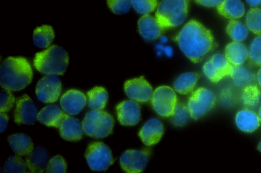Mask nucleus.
<instances>
[{"instance_id": "obj_37", "label": "nucleus", "mask_w": 261, "mask_h": 173, "mask_svg": "<svg viewBox=\"0 0 261 173\" xmlns=\"http://www.w3.org/2000/svg\"><path fill=\"white\" fill-rule=\"evenodd\" d=\"M107 4L114 14L122 15L126 13L130 9L132 0H107Z\"/></svg>"}, {"instance_id": "obj_17", "label": "nucleus", "mask_w": 261, "mask_h": 173, "mask_svg": "<svg viewBox=\"0 0 261 173\" xmlns=\"http://www.w3.org/2000/svg\"><path fill=\"white\" fill-rule=\"evenodd\" d=\"M164 133L163 124L158 119L148 120L141 129L139 135L143 142L147 146L158 143Z\"/></svg>"}, {"instance_id": "obj_6", "label": "nucleus", "mask_w": 261, "mask_h": 173, "mask_svg": "<svg viewBox=\"0 0 261 173\" xmlns=\"http://www.w3.org/2000/svg\"><path fill=\"white\" fill-rule=\"evenodd\" d=\"M85 156L90 168L95 171L106 170L114 162L110 149L102 142L90 144Z\"/></svg>"}, {"instance_id": "obj_11", "label": "nucleus", "mask_w": 261, "mask_h": 173, "mask_svg": "<svg viewBox=\"0 0 261 173\" xmlns=\"http://www.w3.org/2000/svg\"><path fill=\"white\" fill-rule=\"evenodd\" d=\"M149 155L148 150H127L120 158L121 167L126 172H142L148 163Z\"/></svg>"}, {"instance_id": "obj_19", "label": "nucleus", "mask_w": 261, "mask_h": 173, "mask_svg": "<svg viewBox=\"0 0 261 173\" xmlns=\"http://www.w3.org/2000/svg\"><path fill=\"white\" fill-rule=\"evenodd\" d=\"M29 170L32 172H43L45 171L48 163L47 151L41 146H36L25 158Z\"/></svg>"}, {"instance_id": "obj_16", "label": "nucleus", "mask_w": 261, "mask_h": 173, "mask_svg": "<svg viewBox=\"0 0 261 173\" xmlns=\"http://www.w3.org/2000/svg\"><path fill=\"white\" fill-rule=\"evenodd\" d=\"M138 31L146 40L153 41L160 37L164 29L160 24L155 17L144 15L138 22Z\"/></svg>"}, {"instance_id": "obj_39", "label": "nucleus", "mask_w": 261, "mask_h": 173, "mask_svg": "<svg viewBox=\"0 0 261 173\" xmlns=\"http://www.w3.org/2000/svg\"><path fill=\"white\" fill-rule=\"evenodd\" d=\"M223 0H195L199 4L207 7H214L218 6Z\"/></svg>"}, {"instance_id": "obj_29", "label": "nucleus", "mask_w": 261, "mask_h": 173, "mask_svg": "<svg viewBox=\"0 0 261 173\" xmlns=\"http://www.w3.org/2000/svg\"><path fill=\"white\" fill-rule=\"evenodd\" d=\"M226 31L228 36L236 42H241L245 40L249 33L246 25L236 19H231L229 21Z\"/></svg>"}, {"instance_id": "obj_41", "label": "nucleus", "mask_w": 261, "mask_h": 173, "mask_svg": "<svg viewBox=\"0 0 261 173\" xmlns=\"http://www.w3.org/2000/svg\"><path fill=\"white\" fill-rule=\"evenodd\" d=\"M229 90H223L221 93V99L224 104L229 105L233 101V96Z\"/></svg>"}, {"instance_id": "obj_8", "label": "nucleus", "mask_w": 261, "mask_h": 173, "mask_svg": "<svg viewBox=\"0 0 261 173\" xmlns=\"http://www.w3.org/2000/svg\"><path fill=\"white\" fill-rule=\"evenodd\" d=\"M151 99L154 110L160 116L169 117L173 115L177 105V96L172 88L160 86L153 92Z\"/></svg>"}, {"instance_id": "obj_42", "label": "nucleus", "mask_w": 261, "mask_h": 173, "mask_svg": "<svg viewBox=\"0 0 261 173\" xmlns=\"http://www.w3.org/2000/svg\"><path fill=\"white\" fill-rule=\"evenodd\" d=\"M157 48L159 50L163 51L168 57H170L172 55L173 51L172 48L170 46H163L161 45H158Z\"/></svg>"}, {"instance_id": "obj_40", "label": "nucleus", "mask_w": 261, "mask_h": 173, "mask_svg": "<svg viewBox=\"0 0 261 173\" xmlns=\"http://www.w3.org/2000/svg\"><path fill=\"white\" fill-rule=\"evenodd\" d=\"M8 116L5 112H1L0 113V133L4 132L8 125Z\"/></svg>"}, {"instance_id": "obj_33", "label": "nucleus", "mask_w": 261, "mask_h": 173, "mask_svg": "<svg viewBox=\"0 0 261 173\" xmlns=\"http://www.w3.org/2000/svg\"><path fill=\"white\" fill-rule=\"evenodd\" d=\"M248 58L252 64L261 67V35L251 42L248 50Z\"/></svg>"}, {"instance_id": "obj_31", "label": "nucleus", "mask_w": 261, "mask_h": 173, "mask_svg": "<svg viewBox=\"0 0 261 173\" xmlns=\"http://www.w3.org/2000/svg\"><path fill=\"white\" fill-rule=\"evenodd\" d=\"M245 22L248 30L255 34L261 35V9L252 8L247 12Z\"/></svg>"}, {"instance_id": "obj_35", "label": "nucleus", "mask_w": 261, "mask_h": 173, "mask_svg": "<svg viewBox=\"0 0 261 173\" xmlns=\"http://www.w3.org/2000/svg\"><path fill=\"white\" fill-rule=\"evenodd\" d=\"M172 116L175 125L182 126L187 122L191 115L188 106L179 104H177Z\"/></svg>"}, {"instance_id": "obj_10", "label": "nucleus", "mask_w": 261, "mask_h": 173, "mask_svg": "<svg viewBox=\"0 0 261 173\" xmlns=\"http://www.w3.org/2000/svg\"><path fill=\"white\" fill-rule=\"evenodd\" d=\"M61 92V83L56 75H47L38 82L36 94L38 100L45 103L56 102Z\"/></svg>"}, {"instance_id": "obj_38", "label": "nucleus", "mask_w": 261, "mask_h": 173, "mask_svg": "<svg viewBox=\"0 0 261 173\" xmlns=\"http://www.w3.org/2000/svg\"><path fill=\"white\" fill-rule=\"evenodd\" d=\"M15 101V97L10 90H2L0 94V112L9 111L13 106Z\"/></svg>"}, {"instance_id": "obj_44", "label": "nucleus", "mask_w": 261, "mask_h": 173, "mask_svg": "<svg viewBox=\"0 0 261 173\" xmlns=\"http://www.w3.org/2000/svg\"><path fill=\"white\" fill-rule=\"evenodd\" d=\"M256 79L258 84L261 87V68L258 70L257 73Z\"/></svg>"}, {"instance_id": "obj_30", "label": "nucleus", "mask_w": 261, "mask_h": 173, "mask_svg": "<svg viewBox=\"0 0 261 173\" xmlns=\"http://www.w3.org/2000/svg\"><path fill=\"white\" fill-rule=\"evenodd\" d=\"M241 98L245 106L252 108L259 103L261 99V92L256 85L250 84L244 87Z\"/></svg>"}, {"instance_id": "obj_13", "label": "nucleus", "mask_w": 261, "mask_h": 173, "mask_svg": "<svg viewBox=\"0 0 261 173\" xmlns=\"http://www.w3.org/2000/svg\"><path fill=\"white\" fill-rule=\"evenodd\" d=\"M37 109L31 98L24 94L16 101L14 121L17 124H33L37 117Z\"/></svg>"}, {"instance_id": "obj_2", "label": "nucleus", "mask_w": 261, "mask_h": 173, "mask_svg": "<svg viewBox=\"0 0 261 173\" xmlns=\"http://www.w3.org/2000/svg\"><path fill=\"white\" fill-rule=\"evenodd\" d=\"M32 77L31 66L24 58L10 57L1 64L0 83L5 89L21 90L31 83Z\"/></svg>"}, {"instance_id": "obj_27", "label": "nucleus", "mask_w": 261, "mask_h": 173, "mask_svg": "<svg viewBox=\"0 0 261 173\" xmlns=\"http://www.w3.org/2000/svg\"><path fill=\"white\" fill-rule=\"evenodd\" d=\"M234 84L239 87H245L252 84L255 80L254 73L243 65L233 66L230 75Z\"/></svg>"}, {"instance_id": "obj_34", "label": "nucleus", "mask_w": 261, "mask_h": 173, "mask_svg": "<svg viewBox=\"0 0 261 173\" xmlns=\"http://www.w3.org/2000/svg\"><path fill=\"white\" fill-rule=\"evenodd\" d=\"M132 5L138 13L147 15L156 9L158 1L157 0H132Z\"/></svg>"}, {"instance_id": "obj_46", "label": "nucleus", "mask_w": 261, "mask_h": 173, "mask_svg": "<svg viewBox=\"0 0 261 173\" xmlns=\"http://www.w3.org/2000/svg\"><path fill=\"white\" fill-rule=\"evenodd\" d=\"M161 39L162 42H166L167 41V37H166L165 36H162L161 37Z\"/></svg>"}, {"instance_id": "obj_5", "label": "nucleus", "mask_w": 261, "mask_h": 173, "mask_svg": "<svg viewBox=\"0 0 261 173\" xmlns=\"http://www.w3.org/2000/svg\"><path fill=\"white\" fill-rule=\"evenodd\" d=\"M114 120L108 113L101 110H93L85 115L82 126L84 133L95 138L108 136L113 130Z\"/></svg>"}, {"instance_id": "obj_24", "label": "nucleus", "mask_w": 261, "mask_h": 173, "mask_svg": "<svg viewBox=\"0 0 261 173\" xmlns=\"http://www.w3.org/2000/svg\"><path fill=\"white\" fill-rule=\"evenodd\" d=\"M225 56L233 66L242 65L248 58V50L240 42L233 41L226 46Z\"/></svg>"}, {"instance_id": "obj_43", "label": "nucleus", "mask_w": 261, "mask_h": 173, "mask_svg": "<svg viewBox=\"0 0 261 173\" xmlns=\"http://www.w3.org/2000/svg\"><path fill=\"white\" fill-rule=\"evenodd\" d=\"M246 2L253 8L261 4V0H245Z\"/></svg>"}, {"instance_id": "obj_14", "label": "nucleus", "mask_w": 261, "mask_h": 173, "mask_svg": "<svg viewBox=\"0 0 261 173\" xmlns=\"http://www.w3.org/2000/svg\"><path fill=\"white\" fill-rule=\"evenodd\" d=\"M116 111L118 119L123 125L134 126L140 120V107L135 101L122 102L117 106Z\"/></svg>"}, {"instance_id": "obj_1", "label": "nucleus", "mask_w": 261, "mask_h": 173, "mask_svg": "<svg viewBox=\"0 0 261 173\" xmlns=\"http://www.w3.org/2000/svg\"><path fill=\"white\" fill-rule=\"evenodd\" d=\"M180 50L194 63L201 61L216 43L211 32L195 20H191L175 37Z\"/></svg>"}, {"instance_id": "obj_21", "label": "nucleus", "mask_w": 261, "mask_h": 173, "mask_svg": "<svg viewBox=\"0 0 261 173\" xmlns=\"http://www.w3.org/2000/svg\"><path fill=\"white\" fill-rule=\"evenodd\" d=\"M237 127L242 131L252 133L259 126L260 121L258 115L249 109L239 111L235 117Z\"/></svg>"}, {"instance_id": "obj_18", "label": "nucleus", "mask_w": 261, "mask_h": 173, "mask_svg": "<svg viewBox=\"0 0 261 173\" xmlns=\"http://www.w3.org/2000/svg\"><path fill=\"white\" fill-rule=\"evenodd\" d=\"M59 129L61 136L63 139L71 141H76L82 139L84 131L80 121L66 114Z\"/></svg>"}, {"instance_id": "obj_47", "label": "nucleus", "mask_w": 261, "mask_h": 173, "mask_svg": "<svg viewBox=\"0 0 261 173\" xmlns=\"http://www.w3.org/2000/svg\"><path fill=\"white\" fill-rule=\"evenodd\" d=\"M258 150L259 151L261 152V141L258 143V146H257Z\"/></svg>"}, {"instance_id": "obj_9", "label": "nucleus", "mask_w": 261, "mask_h": 173, "mask_svg": "<svg viewBox=\"0 0 261 173\" xmlns=\"http://www.w3.org/2000/svg\"><path fill=\"white\" fill-rule=\"evenodd\" d=\"M233 65L226 57L221 54L214 55L203 66L205 76L211 81L218 82L224 77L230 76Z\"/></svg>"}, {"instance_id": "obj_22", "label": "nucleus", "mask_w": 261, "mask_h": 173, "mask_svg": "<svg viewBox=\"0 0 261 173\" xmlns=\"http://www.w3.org/2000/svg\"><path fill=\"white\" fill-rule=\"evenodd\" d=\"M217 10L221 16L230 20L242 17L245 12L244 5L240 0H223L217 6Z\"/></svg>"}, {"instance_id": "obj_28", "label": "nucleus", "mask_w": 261, "mask_h": 173, "mask_svg": "<svg viewBox=\"0 0 261 173\" xmlns=\"http://www.w3.org/2000/svg\"><path fill=\"white\" fill-rule=\"evenodd\" d=\"M54 31L48 25H43L36 28L33 33V40L34 44L39 48H46L53 41Z\"/></svg>"}, {"instance_id": "obj_4", "label": "nucleus", "mask_w": 261, "mask_h": 173, "mask_svg": "<svg viewBox=\"0 0 261 173\" xmlns=\"http://www.w3.org/2000/svg\"><path fill=\"white\" fill-rule=\"evenodd\" d=\"M188 11V0H162L155 17L164 29L177 27L186 20Z\"/></svg>"}, {"instance_id": "obj_32", "label": "nucleus", "mask_w": 261, "mask_h": 173, "mask_svg": "<svg viewBox=\"0 0 261 173\" xmlns=\"http://www.w3.org/2000/svg\"><path fill=\"white\" fill-rule=\"evenodd\" d=\"M27 164L18 155H11L3 166L4 170L7 173L25 172Z\"/></svg>"}, {"instance_id": "obj_25", "label": "nucleus", "mask_w": 261, "mask_h": 173, "mask_svg": "<svg viewBox=\"0 0 261 173\" xmlns=\"http://www.w3.org/2000/svg\"><path fill=\"white\" fill-rule=\"evenodd\" d=\"M199 78V74L196 72L184 73L175 80L173 85L174 88L180 94H188L194 89Z\"/></svg>"}, {"instance_id": "obj_23", "label": "nucleus", "mask_w": 261, "mask_h": 173, "mask_svg": "<svg viewBox=\"0 0 261 173\" xmlns=\"http://www.w3.org/2000/svg\"><path fill=\"white\" fill-rule=\"evenodd\" d=\"M8 141L13 151L19 156H27L33 150L32 139L25 134H12L8 137Z\"/></svg>"}, {"instance_id": "obj_12", "label": "nucleus", "mask_w": 261, "mask_h": 173, "mask_svg": "<svg viewBox=\"0 0 261 173\" xmlns=\"http://www.w3.org/2000/svg\"><path fill=\"white\" fill-rule=\"evenodd\" d=\"M124 88L129 98L141 103L148 102L153 93L151 85L143 77L127 80Z\"/></svg>"}, {"instance_id": "obj_26", "label": "nucleus", "mask_w": 261, "mask_h": 173, "mask_svg": "<svg viewBox=\"0 0 261 173\" xmlns=\"http://www.w3.org/2000/svg\"><path fill=\"white\" fill-rule=\"evenodd\" d=\"M108 98V92L102 87H95L87 92L88 106L92 110H102L106 105Z\"/></svg>"}, {"instance_id": "obj_15", "label": "nucleus", "mask_w": 261, "mask_h": 173, "mask_svg": "<svg viewBox=\"0 0 261 173\" xmlns=\"http://www.w3.org/2000/svg\"><path fill=\"white\" fill-rule=\"evenodd\" d=\"M87 99L85 94L79 90L70 89L61 97L60 105L62 109L71 115L77 114L84 108Z\"/></svg>"}, {"instance_id": "obj_36", "label": "nucleus", "mask_w": 261, "mask_h": 173, "mask_svg": "<svg viewBox=\"0 0 261 173\" xmlns=\"http://www.w3.org/2000/svg\"><path fill=\"white\" fill-rule=\"evenodd\" d=\"M67 165L64 159L60 155H57L49 161L45 170L49 173H65L66 172Z\"/></svg>"}, {"instance_id": "obj_45", "label": "nucleus", "mask_w": 261, "mask_h": 173, "mask_svg": "<svg viewBox=\"0 0 261 173\" xmlns=\"http://www.w3.org/2000/svg\"><path fill=\"white\" fill-rule=\"evenodd\" d=\"M258 117L260 122H261V107L259 108L258 110Z\"/></svg>"}, {"instance_id": "obj_20", "label": "nucleus", "mask_w": 261, "mask_h": 173, "mask_svg": "<svg viewBox=\"0 0 261 173\" xmlns=\"http://www.w3.org/2000/svg\"><path fill=\"white\" fill-rule=\"evenodd\" d=\"M65 114L58 106L49 105L39 111L37 119L47 126L59 128Z\"/></svg>"}, {"instance_id": "obj_3", "label": "nucleus", "mask_w": 261, "mask_h": 173, "mask_svg": "<svg viewBox=\"0 0 261 173\" xmlns=\"http://www.w3.org/2000/svg\"><path fill=\"white\" fill-rule=\"evenodd\" d=\"M68 55L62 47L52 45L36 54L34 59L35 67L45 75H63L68 64Z\"/></svg>"}, {"instance_id": "obj_7", "label": "nucleus", "mask_w": 261, "mask_h": 173, "mask_svg": "<svg viewBox=\"0 0 261 173\" xmlns=\"http://www.w3.org/2000/svg\"><path fill=\"white\" fill-rule=\"evenodd\" d=\"M216 97L210 90L200 87L193 92L189 97L188 108L191 116L197 119L214 106Z\"/></svg>"}]
</instances>
